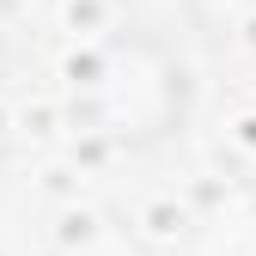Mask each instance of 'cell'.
Segmentation results:
<instances>
[{"instance_id":"6da1fadb","label":"cell","mask_w":256,"mask_h":256,"mask_svg":"<svg viewBox=\"0 0 256 256\" xmlns=\"http://www.w3.org/2000/svg\"><path fill=\"white\" fill-rule=\"evenodd\" d=\"M86 92H80V110L86 128L110 146H158L183 122L189 104V86H183V61L165 37L152 30H116L92 49V61L80 68Z\"/></svg>"},{"instance_id":"7a4b0ae2","label":"cell","mask_w":256,"mask_h":256,"mask_svg":"<svg viewBox=\"0 0 256 256\" xmlns=\"http://www.w3.org/2000/svg\"><path fill=\"white\" fill-rule=\"evenodd\" d=\"M189 12H196V24L214 30V37H244L256 24V0H189Z\"/></svg>"},{"instance_id":"3957f363","label":"cell","mask_w":256,"mask_h":256,"mask_svg":"<svg viewBox=\"0 0 256 256\" xmlns=\"http://www.w3.org/2000/svg\"><path fill=\"white\" fill-rule=\"evenodd\" d=\"M12 55H18V18H12L6 0H0V74L12 68Z\"/></svg>"}]
</instances>
